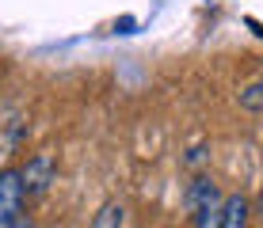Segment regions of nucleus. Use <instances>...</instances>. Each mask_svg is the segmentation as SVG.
Instances as JSON below:
<instances>
[{
	"instance_id": "1",
	"label": "nucleus",
	"mask_w": 263,
	"mask_h": 228,
	"mask_svg": "<svg viewBox=\"0 0 263 228\" xmlns=\"http://www.w3.org/2000/svg\"><path fill=\"white\" fill-rule=\"evenodd\" d=\"M187 209H191V224L198 228H221V190L210 175H198L187 186Z\"/></svg>"
},
{
	"instance_id": "2",
	"label": "nucleus",
	"mask_w": 263,
	"mask_h": 228,
	"mask_svg": "<svg viewBox=\"0 0 263 228\" xmlns=\"http://www.w3.org/2000/svg\"><path fill=\"white\" fill-rule=\"evenodd\" d=\"M27 224V186L20 168L0 171V228H20Z\"/></svg>"
},
{
	"instance_id": "3",
	"label": "nucleus",
	"mask_w": 263,
	"mask_h": 228,
	"mask_svg": "<svg viewBox=\"0 0 263 228\" xmlns=\"http://www.w3.org/2000/svg\"><path fill=\"white\" fill-rule=\"evenodd\" d=\"M20 175H23L27 198H42L53 186V179H58V163H53L50 152H34V156L20 168Z\"/></svg>"
},
{
	"instance_id": "4",
	"label": "nucleus",
	"mask_w": 263,
	"mask_h": 228,
	"mask_svg": "<svg viewBox=\"0 0 263 228\" xmlns=\"http://www.w3.org/2000/svg\"><path fill=\"white\" fill-rule=\"evenodd\" d=\"M248 213H252V202L244 194L221 198V228H244L248 224Z\"/></svg>"
},
{
	"instance_id": "5",
	"label": "nucleus",
	"mask_w": 263,
	"mask_h": 228,
	"mask_svg": "<svg viewBox=\"0 0 263 228\" xmlns=\"http://www.w3.org/2000/svg\"><path fill=\"white\" fill-rule=\"evenodd\" d=\"M92 224H96V228H115V224H126V209H122L119 202H107V205L92 217Z\"/></svg>"
},
{
	"instance_id": "6",
	"label": "nucleus",
	"mask_w": 263,
	"mask_h": 228,
	"mask_svg": "<svg viewBox=\"0 0 263 228\" xmlns=\"http://www.w3.org/2000/svg\"><path fill=\"white\" fill-rule=\"evenodd\" d=\"M240 107L244 111H263V80H256V84H248L240 91Z\"/></svg>"
},
{
	"instance_id": "7",
	"label": "nucleus",
	"mask_w": 263,
	"mask_h": 228,
	"mask_svg": "<svg viewBox=\"0 0 263 228\" xmlns=\"http://www.w3.org/2000/svg\"><path fill=\"white\" fill-rule=\"evenodd\" d=\"M0 152H4V141H0Z\"/></svg>"
}]
</instances>
